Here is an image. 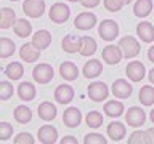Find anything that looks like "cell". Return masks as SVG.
<instances>
[{"label": "cell", "instance_id": "1", "mask_svg": "<svg viewBox=\"0 0 154 144\" xmlns=\"http://www.w3.org/2000/svg\"><path fill=\"white\" fill-rule=\"evenodd\" d=\"M117 45L122 50V55L125 59H132V58H137L140 55V42L132 35H125L119 40Z\"/></svg>", "mask_w": 154, "mask_h": 144}, {"label": "cell", "instance_id": "2", "mask_svg": "<svg viewBox=\"0 0 154 144\" xmlns=\"http://www.w3.org/2000/svg\"><path fill=\"white\" fill-rule=\"evenodd\" d=\"M98 34L104 42H112L119 35V24L112 19H104L98 26Z\"/></svg>", "mask_w": 154, "mask_h": 144}, {"label": "cell", "instance_id": "3", "mask_svg": "<svg viewBox=\"0 0 154 144\" xmlns=\"http://www.w3.org/2000/svg\"><path fill=\"white\" fill-rule=\"evenodd\" d=\"M53 75H55V70H53V67L50 64H47V62L37 64L35 67H34V70H32L34 80H35L37 83H40V85L50 83V82L53 80Z\"/></svg>", "mask_w": 154, "mask_h": 144}, {"label": "cell", "instance_id": "4", "mask_svg": "<svg viewBox=\"0 0 154 144\" xmlns=\"http://www.w3.org/2000/svg\"><path fill=\"white\" fill-rule=\"evenodd\" d=\"M48 16H50V19H51L53 22L63 24V22H66L67 19H69L71 8L67 7L66 3H63V2H56V3L51 5L50 11H48Z\"/></svg>", "mask_w": 154, "mask_h": 144}, {"label": "cell", "instance_id": "5", "mask_svg": "<svg viewBox=\"0 0 154 144\" xmlns=\"http://www.w3.org/2000/svg\"><path fill=\"white\" fill-rule=\"evenodd\" d=\"M87 93H88V98L95 103H101V101L108 99L109 96V88L104 82H93V83L88 85L87 88Z\"/></svg>", "mask_w": 154, "mask_h": 144}, {"label": "cell", "instance_id": "6", "mask_svg": "<svg viewBox=\"0 0 154 144\" xmlns=\"http://www.w3.org/2000/svg\"><path fill=\"white\" fill-rule=\"evenodd\" d=\"M125 122H127V125H130V127L138 128V127H141V125H144V122H146V114H144V110L141 107L132 106V107L125 112Z\"/></svg>", "mask_w": 154, "mask_h": 144}, {"label": "cell", "instance_id": "7", "mask_svg": "<svg viewBox=\"0 0 154 144\" xmlns=\"http://www.w3.org/2000/svg\"><path fill=\"white\" fill-rule=\"evenodd\" d=\"M125 74L130 79V82H141L146 75V67L141 61H130L125 67Z\"/></svg>", "mask_w": 154, "mask_h": 144}, {"label": "cell", "instance_id": "8", "mask_svg": "<svg viewBox=\"0 0 154 144\" xmlns=\"http://www.w3.org/2000/svg\"><path fill=\"white\" fill-rule=\"evenodd\" d=\"M111 91H112V94L117 99H127L133 93V86L125 79H117L112 83V86H111Z\"/></svg>", "mask_w": 154, "mask_h": 144}, {"label": "cell", "instance_id": "9", "mask_svg": "<svg viewBox=\"0 0 154 144\" xmlns=\"http://www.w3.org/2000/svg\"><path fill=\"white\" fill-rule=\"evenodd\" d=\"M74 26L79 31H90L96 26V14L91 11H82L75 16Z\"/></svg>", "mask_w": 154, "mask_h": 144}, {"label": "cell", "instance_id": "10", "mask_svg": "<svg viewBox=\"0 0 154 144\" xmlns=\"http://www.w3.org/2000/svg\"><path fill=\"white\" fill-rule=\"evenodd\" d=\"M23 11L29 18H40L45 13V2L43 0H24Z\"/></svg>", "mask_w": 154, "mask_h": 144}, {"label": "cell", "instance_id": "11", "mask_svg": "<svg viewBox=\"0 0 154 144\" xmlns=\"http://www.w3.org/2000/svg\"><path fill=\"white\" fill-rule=\"evenodd\" d=\"M101 56H103V61L106 62V64H109V66L119 64V62L122 61V58H124L122 50H120L119 45H108V46H104Z\"/></svg>", "mask_w": 154, "mask_h": 144}, {"label": "cell", "instance_id": "12", "mask_svg": "<svg viewBox=\"0 0 154 144\" xmlns=\"http://www.w3.org/2000/svg\"><path fill=\"white\" fill-rule=\"evenodd\" d=\"M37 138L42 144H55L58 141V130L53 125H43L38 128Z\"/></svg>", "mask_w": 154, "mask_h": 144}, {"label": "cell", "instance_id": "13", "mask_svg": "<svg viewBox=\"0 0 154 144\" xmlns=\"http://www.w3.org/2000/svg\"><path fill=\"white\" fill-rule=\"evenodd\" d=\"M106 133H108V138H111V141L119 142V141H122V139L127 136V128H125L124 123H120V122H117V120H114V122H111V123L108 125Z\"/></svg>", "mask_w": 154, "mask_h": 144}, {"label": "cell", "instance_id": "14", "mask_svg": "<svg viewBox=\"0 0 154 144\" xmlns=\"http://www.w3.org/2000/svg\"><path fill=\"white\" fill-rule=\"evenodd\" d=\"M74 88L67 83H61L56 86L55 90V99L58 101L60 104H69L72 99H74Z\"/></svg>", "mask_w": 154, "mask_h": 144}, {"label": "cell", "instance_id": "15", "mask_svg": "<svg viewBox=\"0 0 154 144\" xmlns=\"http://www.w3.org/2000/svg\"><path fill=\"white\" fill-rule=\"evenodd\" d=\"M63 122H64L66 127L69 128H75L79 127L82 122V112L79 107H67L64 112H63Z\"/></svg>", "mask_w": 154, "mask_h": 144}, {"label": "cell", "instance_id": "16", "mask_svg": "<svg viewBox=\"0 0 154 144\" xmlns=\"http://www.w3.org/2000/svg\"><path fill=\"white\" fill-rule=\"evenodd\" d=\"M19 58L26 62H35L38 58H40V50L35 48L31 43H23L21 48H19Z\"/></svg>", "mask_w": 154, "mask_h": 144}, {"label": "cell", "instance_id": "17", "mask_svg": "<svg viewBox=\"0 0 154 144\" xmlns=\"http://www.w3.org/2000/svg\"><path fill=\"white\" fill-rule=\"evenodd\" d=\"M101 72H103V64L98 59L87 61L82 67V74H84L85 79H96V77L101 75Z\"/></svg>", "mask_w": 154, "mask_h": 144}, {"label": "cell", "instance_id": "18", "mask_svg": "<svg viewBox=\"0 0 154 144\" xmlns=\"http://www.w3.org/2000/svg\"><path fill=\"white\" fill-rule=\"evenodd\" d=\"M50 43H51V34L47 29H40V31H37L32 35V45L38 48L40 51L50 46Z\"/></svg>", "mask_w": 154, "mask_h": 144}, {"label": "cell", "instance_id": "19", "mask_svg": "<svg viewBox=\"0 0 154 144\" xmlns=\"http://www.w3.org/2000/svg\"><path fill=\"white\" fill-rule=\"evenodd\" d=\"M56 106L50 103V101H43V103L38 104V107H37V114H38V117H40L43 122H50V120H53L56 117Z\"/></svg>", "mask_w": 154, "mask_h": 144}, {"label": "cell", "instance_id": "20", "mask_svg": "<svg viewBox=\"0 0 154 144\" xmlns=\"http://www.w3.org/2000/svg\"><path fill=\"white\" fill-rule=\"evenodd\" d=\"M137 35L144 43H152L154 42V26L151 22H140L137 26Z\"/></svg>", "mask_w": 154, "mask_h": 144}, {"label": "cell", "instance_id": "21", "mask_svg": "<svg viewBox=\"0 0 154 144\" xmlns=\"http://www.w3.org/2000/svg\"><path fill=\"white\" fill-rule=\"evenodd\" d=\"M60 75L66 82H72V80H75L77 77H79V69H77V66L74 64V62L66 61L60 66Z\"/></svg>", "mask_w": 154, "mask_h": 144}, {"label": "cell", "instance_id": "22", "mask_svg": "<svg viewBox=\"0 0 154 144\" xmlns=\"http://www.w3.org/2000/svg\"><path fill=\"white\" fill-rule=\"evenodd\" d=\"M96 48H98V45H96V40L95 38H91V37H80V56H84V58H88L91 55H95L96 53Z\"/></svg>", "mask_w": 154, "mask_h": 144}, {"label": "cell", "instance_id": "23", "mask_svg": "<svg viewBox=\"0 0 154 144\" xmlns=\"http://www.w3.org/2000/svg\"><path fill=\"white\" fill-rule=\"evenodd\" d=\"M37 94V90L31 82H23L18 86V96L21 101H32Z\"/></svg>", "mask_w": 154, "mask_h": 144}, {"label": "cell", "instance_id": "24", "mask_svg": "<svg viewBox=\"0 0 154 144\" xmlns=\"http://www.w3.org/2000/svg\"><path fill=\"white\" fill-rule=\"evenodd\" d=\"M152 11V0H137L133 5V14L137 18H146Z\"/></svg>", "mask_w": 154, "mask_h": 144}, {"label": "cell", "instance_id": "25", "mask_svg": "<svg viewBox=\"0 0 154 144\" xmlns=\"http://www.w3.org/2000/svg\"><path fill=\"white\" fill-rule=\"evenodd\" d=\"M61 46H63V50H64L66 53H71V55L79 53V50H80V37L69 34V35H66L64 38H63Z\"/></svg>", "mask_w": 154, "mask_h": 144}, {"label": "cell", "instance_id": "26", "mask_svg": "<svg viewBox=\"0 0 154 144\" xmlns=\"http://www.w3.org/2000/svg\"><path fill=\"white\" fill-rule=\"evenodd\" d=\"M124 103H120V101H117V99H111V101H108V103H104V114L108 115V117H112V118H116V117H120V115L124 114Z\"/></svg>", "mask_w": 154, "mask_h": 144}, {"label": "cell", "instance_id": "27", "mask_svg": "<svg viewBox=\"0 0 154 144\" xmlns=\"http://www.w3.org/2000/svg\"><path fill=\"white\" fill-rule=\"evenodd\" d=\"M13 31L14 34H16L18 37H21V38H26L27 35H31L32 34V24L27 21V19H18V21H14L13 24Z\"/></svg>", "mask_w": 154, "mask_h": 144}, {"label": "cell", "instance_id": "28", "mask_svg": "<svg viewBox=\"0 0 154 144\" xmlns=\"http://www.w3.org/2000/svg\"><path fill=\"white\" fill-rule=\"evenodd\" d=\"M13 117L14 120H16L18 123H27V122H31V118H32V110L27 107V106H16L13 110Z\"/></svg>", "mask_w": 154, "mask_h": 144}, {"label": "cell", "instance_id": "29", "mask_svg": "<svg viewBox=\"0 0 154 144\" xmlns=\"http://www.w3.org/2000/svg\"><path fill=\"white\" fill-rule=\"evenodd\" d=\"M24 74V67L21 62H10V64L5 67V75L8 77L10 80H19Z\"/></svg>", "mask_w": 154, "mask_h": 144}, {"label": "cell", "instance_id": "30", "mask_svg": "<svg viewBox=\"0 0 154 144\" xmlns=\"http://www.w3.org/2000/svg\"><path fill=\"white\" fill-rule=\"evenodd\" d=\"M16 14L11 8H2L0 10V29H10L14 24Z\"/></svg>", "mask_w": 154, "mask_h": 144}, {"label": "cell", "instance_id": "31", "mask_svg": "<svg viewBox=\"0 0 154 144\" xmlns=\"http://www.w3.org/2000/svg\"><path fill=\"white\" fill-rule=\"evenodd\" d=\"M138 99L143 106H152L154 104V86L151 85L141 86L138 93Z\"/></svg>", "mask_w": 154, "mask_h": 144}, {"label": "cell", "instance_id": "32", "mask_svg": "<svg viewBox=\"0 0 154 144\" xmlns=\"http://www.w3.org/2000/svg\"><path fill=\"white\" fill-rule=\"evenodd\" d=\"M14 42L8 37H0V58H10L14 53Z\"/></svg>", "mask_w": 154, "mask_h": 144}, {"label": "cell", "instance_id": "33", "mask_svg": "<svg viewBox=\"0 0 154 144\" xmlns=\"http://www.w3.org/2000/svg\"><path fill=\"white\" fill-rule=\"evenodd\" d=\"M103 120H104L103 114L98 112V110H91V112H88L85 117V122L90 128H100L101 125H103Z\"/></svg>", "mask_w": 154, "mask_h": 144}, {"label": "cell", "instance_id": "34", "mask_svg": "<svg viewBox=\"0 0 154 144\" xmlns=\"http://www.w3.org/2000/svg\"><path fill=\"white\" fill-rule=\"evenodd\" d=\"M127 142L128 144H151L148 133L146 131H140V130H137V131H133L132 134H130Z\"/></svg>", "mask_w": 154, "mask_h": 144}, {"label": "cell", "instance_id": "35", "mask_svg": "<svg viewBox=\"0 0 154 144\" xmlns=\"http://www.w3.org/2000/svg\"><path fill=\"white\" fill-rule=\"evenodd\" d=\"M14 88L10 82H0V101H7L13 96Z\"/></svg>", "mask_w": 154, "mask_h": 144}, {"label": "cell", "instance_id": "36", "mask_svg": "<svg viewBox=\"0 0 154 144\" xmlns=\"http://www.w3.org/2000/svg\"><path fill=\"white\" fill-rule=\"evenodd\" d=\"M106 142H108V139L100 133H88L84 138V144H106Z\"/></svg>", "mask_w": 154, "mask_h": 144}, {"label": "cell", "instance_id": "37", "mask_svg": "<svg viewBox=\"0 0 154 144\" xmlns=\"http://www.w3.org/2000/svg\"><path fill=\"white\" fill-rule=\"evenodd\" d=\"M13 136V125L8 122H0V141H8Z\"/></svg>", "mask_w": 154, "mask_h": 144}, {"label": "cell", "instance_id": "38", "mask_svg": "<svg viewBox=\"0 0 154 144\" xmlns=\"http://www.w3.org/2000/svg\"><path fill=\"white\" fill-rule=\"evenodd\" d=\"M125 5V0H104V8L111 13H117Z\"/></svg>", "mask_w": 154, "mask_h": 144}, {"label": "cell", "instance_id": "39", "mask_svg": "<svg viewBox=\"0 0 154 144\" xmlns=\"http://www.w3.org/2000/svg\"><path fill=\"white\" fill-rule=\"evenodd\" d=\"M13 142H14V144H34V142H35V139L32 138L31 133L23 131V133H18L16 136H14Z\"/></svg>", "mask_w": 154, "mask_h": 144}, {"label": "cell", "instance_id": "40", "mask_svg": "<svg viewBox=\"0 0 154 144\" xmlns=\"http://www.w3.org/2000/svg\"><path fill=\"white\" fill-rule=\"evenodd\" d=\"M100 2L101 0H80V3L84 8H95L100 5Z\"/></svg>", "mask_w": 154, "mask_h": 144}, {"label": "cell", "instance_id": "41", "mask_svg": "<svg viewBox=\"0 0 154 144\" xmlns=\"http://www.w3.org/2000/svg\"><path fill=\"white\" fill-rule=\"evenodd\" d=\"M61 144H77V139L74 136H64L61 139Z\"/></svg>", "mask_w": 154, "mask_h": 144}, {"label": "cell", "instance_id": "42", "mask_svg": "<svg viewBox=\"0 0 154 144\" xmlns=\"http://www.w3.org/2000/svg\"><path fill=\"white\" fill-rule=\"evenodd\" d=\"M146 133H148V136H149V141H151V144H154V127L148 128Z\"/></svg>", "mask_w": 154, "mask_h": 144}, {"label": "cell", "instance_id": "43", "mask_svg": "<svg viewBox=\"0 0 154 144\" xmlns=\"http://www.w3.org/2000/svg\"><path fill=\"white\" fill-rule=\"evenodd\" d=\"M148 59L151 62H154V45L149 46V50H148Z\"/></svg>", "mask_w": 154, "mask_h": 144}, {"label": "cell", "instance_id": "44", "mask_svg": "<svg viewBox=\"0 0 154 144\" xmlns=\"http://www.w3.org/2000/svg\"><path fill=\"white\" fill-rule=\"evenodd\" d=\"M148 79H149V82H151V83L154 85V67L151 70H149V74H148Z\"/></svg>", "mask_w": 154, "mask_h": 144}, {"label": "cell", "instance_id": "45", "mask_svg": "<svg viewBox=\"0 0 154 144\" xmlns=\"http://www.w3.org/2000/svg\"><path fill=\"white\" fill-rule=\"evenodd\" d=\"M149 118H151V122L154 123V109L151 110V112H149Z\"/></svg>", "mask_w": 154, "mask_h": 144}, {"label": "cell", "instance_id": "46", "mask_svg": "<svg viewBox=\"0 0 154 144\" xmlns=\"http://www.w3.org/2000/svg\"><path fill=\"white\" fill-rule=\"evenodd\" d=\"M67 2H72V3H77V2H80V0H67Z\"/></svg>", "mask_w": 154, "mask_h": 144}, {"label": "cell", "instance_id": "47", "mask_svg": "<svg viewBox=\"0 0 154 144\" xmlns=\"http://www.w3.org/2000/svg\"><path fill=\"white\" fill-rule=\"evenodd\" d=\"M130 2H133V0H125V5H130Z\"/></svg>", "mask_w": 154, "mask_h": 144}, {"label": "cell", "instance_id": "48", "mask_svg": "<svg viewBox=\"0 0 154 144\" xmlns=\"http://www.w3.org/2000/svg\"><path fill=\"white\" fill-rule=\"evenodd\" d=\"M10 2H18V0H10Z\"/></svg>", "mask_w": 154, "mask_h": 144}]
</instances>
